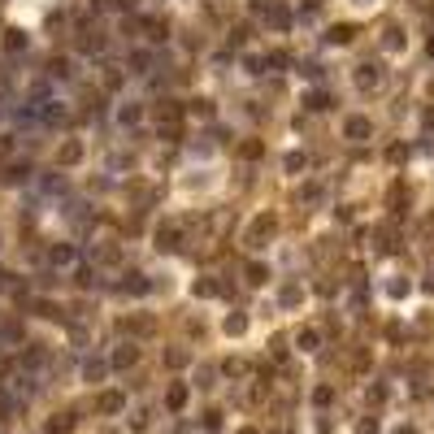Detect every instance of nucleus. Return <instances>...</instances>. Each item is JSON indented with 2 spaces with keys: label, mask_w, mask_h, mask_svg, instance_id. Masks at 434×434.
Wrapping results in <instances>:
<instances>
[{
  "label": "nucleus",
  "mask_w": 434,
  "mask_h": 434,
  "mask_svg": "<svg viewBox=\"0 0 434 434\" xmlns=\"http://www.w3.org/2000/svg\"><path fill=\"white\" fill-rule=\"evenodd\" d=\"M343 135H347L352 143H365L369 135H374V122H369V118H361V114H356V118H347V122H343Z\"/></svg>",
  "instance_id": "1"
},
{
  "label": "nucleus",
  "mask_w": 434,
  "mask_h": 434,
  "mask_svg": "<svg viewBox=\"0 0 434 434\" xmlns=\"http://www.w3.org/2000/svg\"><path fill=\"white\" fill-rule=\"evenodd\" d=\"M382 83V70L374 66V61H365V66H356V87L369 91V87H378Z\"/></svg>",
  "instance_id": "2"
},
{
  "label": "nucleus",
  "mask_w": 434,
  "mask_h": 434,
  "mask_svg": "<svg viewBox=\"0 0 434 434\" xmlns=\"http://www.w3.org/2000/svg\"><path fill=\"white\" fill-rule=\"evenodd\" d=\"M96 408H100V413H109V417H114V413H122V408H126V399H122V391H105L100 399H96Z\"/></svg>",
  "instance_id": "3"
},
{
  "label": "nucleus",
  "mask_w": 434,
  "mask_h": 434,
  "mask_svg": "<svg viewBox=\"0 0 434 434\" xmlns=\"http://www.w3.org/2000/svg\"><path fill=\"white\" fill-rule=\"evenodd\" d=\"M135 361H139V347L135 343H126V347L114 352V369H126V365H135Z\"/></svg>",
  "instance_id": "4"
},
{
  "label": "nucleus",
  "mask_w": 434,
  "mask_h": 434,
  "mask_svg": "<svg viewBox=\"0 0 434 434\" xmlns=\"http://www.w3.org/2000/svg\"><path fill=\"white\" fill-rule=\"evenodd\" d=\"M187 404V387H183V382H174V387L165 391V408H174V413H179Z\"/></svg>",
  "instance_id": "5"
},
{
  "label": "nucleus",
  "mask_w": 434,
  "mask_h": 434,
  "mask_svg": "<svg viewBox=\"0 0 434 434\" xmlns=\"http://www.w3.org/2000/svg\"><path fill=\"white\" fill-rule=\"evenodd\" d=\"M70 430H74V413H57L48 422V434H70Z\"/></svg>",
  "instance_id": "6"
},
{
  "label": "nucleus",
  "mask_w": 434,
  "mask_h": 434,
  "mask_svg": "<svg viewBox=\"0 0 434 434\" xmlns=\"http://www.w3.org/2000/svg\"><path fill=\"white\" fill-rule=\"evenodd\" d=\"M382 44H387L391 53H399V48H404V30H399V26H387V30H382Z\"/></svg>",
  "instance_id": "7"
},
{
  "label": "nucleus",
  "mask_w": 434,
  "mask_h": 434,
  "mask_svg": "<svg viewBox=\"0 0 434 434\" xmlns=\"http://www.w3.org/2000/svg\"><path fill=\"white\" fill-rule=\"evenodd\" d=\"M22 48H26V35H22V30H18V26L5 30V53H22Z\"/></svg>",
  "instance_id": "8"
},
{
  "label": "nucleus",
  "mask_w": 434,
  "mask_h": 434,
  "mask_svg": "<svg viewBox=\"0 0 434 434\" xmlns=\"http://www.w3.org/2000/svg\"><path fill=\"white\" fill-rule=\"evenodd\" d=\"M78 161H83V143H66L61 148V165H78Z\"/></svg>",
  "instance_id": "9"
},
{
  "label": "nucleus",
  "mask_w": 434,
  "mask_h": 434,
  "mask_svg": "<svg viewBox=\"0 0 434 434\" xmlns=\"http://www.w3.org/2000/svg\"><path fill=\"white\" fill-rule=\"evenodd\" d=\"M269 230H274V217H256V221H252V235H248V239L256 244V239H265Z\"/></svg>",
  "instance_id": "10"
},
{
  "label": "nucleus",
  "mask_w": 434,
  "mask_h": 434,
  "mask_svg": "<svg viewBox=\"0 0 434 434\" xmlns=\"http://www.w3.org/2000/svg\"><path fill=\"white\" fill-rule=\"evenodd\" d=\"M221 330H226V334H244V330H248V317H244V313H230Z\"/></svg>",
  "instance_id": "11"
},
{
  "label": "nucleus",
  "mask_w": 434,
  "mask_h": 434,
  "mask_svg": "<svg viewBox=\"0 0 434 434\" xmlns=\"http://www.w3.org/2000/svg\"><path fill=\"white\" fill-rule=\"evenodd\" d=\"M105 369H109L105 361H87V365H83V378H87V382H100V378H105Z\"/></svg>",
  "instance_id": "12"
},
{
  "label": "nucleus",
  "mask_w": 434,
  "mask_h": 434,
  "mask_svg": "<svg viewBox=\"0 0 434 434\" xmlns=\"http://www.w3.org/2000/svg\"><path fill=\"white\" fill-rule=\"evenodd\" d=\"M156 239H161V244H156V248H170V252H174V248H179V226H170V230H161Z\"/></svg>",
  "instance_id": "13"
},
{
  "label": "nucleus",
  "mask_w": 434,
  "mask_h": 434,
  "mask_svg": "<svg viewBox=\"0 0 434 434\" xmlns=\"http://www.w3.org/2000/svg\"><path fill=\"white\" fill-rule=\"evenodd\" d=\"M387 296H391V300H404V296H408V282H404V278H391V282H387Z\"/></svg>",
  "instance_id": "14"
},
{
  "label": "nucleus",
  "mask_w": 434,
  "mask_h": 434,
  "mask_svg": "<svg viewBox=\"0 0 434 434\" xmlns=\"http://www.w3.org/2000/svg\"><path fill=\"white\" fill-rule=\"evenodd\" d=\"M296 343H300L304 352H317V330H300V334H296Z\"/></svg>",
  "instance_id": "15"
},
{
  "label": "nucleus",
  "mask_w": 434,
  "mask_h": 434,
  "mask_svg": "<svg viewBox=\"0 0 434 434\" xmlns=\"http://www.w3.org/2000/svg\"><path fill=\"white\" fill-rule=\"evenodd\" d=\"M352 35H356V30H352V26H334V30H330V44H347Z\"/></svg>",
  "instance_id": "16"
},
{
  "label": "nucleus",
  "mask_w": 434,
  "mask_h": 434,
  "mask_svg": "<svg viewBox=\"0 0 434 434\" xmlns=\"http://www.w3.org/2000/svg\"><path fill=\"white\" fill-rule=\"evenodd\" d=\"M269 22H274V26L282 30L287 22H291V13H287V9H269Z\"/></svg>",
  "instance_id": "17"
},
{
  "label": "nucleus",
  "mask_w": 434,
  "mask_h": 434,
  "mask_svg": "<svg viewBox=\"0 0 434 434\" xmlns=\"http://www.w3.org/2000/svg\"><path fill=\"white\" fill-rule=\"evenodd\" d=\"M53 261L57 265H70L74 261V248H53Z\"/></svg>",
  "instance_id": "18"
},
{
  "label": "nucleus",
  "mask_w": 434,
  "mask_h": 434,
  "mask_svg": "<svg viewBox=\"0 0 434 434\" xmlns=\"http://www.w3.org/2000/svg\"><path fill=\"white\" fill-rule=\"evenodd\" d=\"M330 399H334V391H330V387H317V391H313V404H321V408H326Z\"/></svg>",
  "instance_id": "19"
},
{
  "label": "nucleus",
  "mask_w": 434,
  "mask_h": 434,
  "mask_svg": "<svg viewBox=\"0 0 434 434\" xmlns=\"http://www.w3.org/2000/svg\"><path fill=\"white\" fill-rule=\"evenodd\" d=\"M22 179H30V165H13L9 170V183H22Z\"/></svg>",
  "instance_id": "20"
},
{
  "label": "nucleus",
  "mask_w": 434,
  "mask_h": 434,
  "mask_svg": "<svg viewBox=\"0 0 434 434\" xmlns=\"http://www.w3.org/2000/svg\"><path fill=\"white\" fill-rule=\"evenodd\" d=\"M296 300H300V287L287 282V287H282V304H296Z\"/></svg>",
  "instance_id": "21"
},
{
  "label": "nucleus",
  "mask_w": 434,
  "mask_h": 434,
  "mask_svg": "<svg viewBox=\"0 0 434 434\" xmlns=\"http://www.w3.org/2000/svg\"><path fill=\"white\" fill-rule=\"evenodd\" d=\"M165 365H170V369H183L187 356H183V352H165Z\"/></svg>",
  "instance_id": "22"
},
{
  "label": "nucleus",
  "mask_w": 434,
  "mask_h": 434,
  "mask_svg": "<svg viewBox=\"0 0 434 434\" xmlns=\"http://www.w3.org/2000/svg\"><path fill=\"white\" fill-rule=\"evenodd\" d=\"M356 434H378V422H374V417H365V422L356 426Z\"/></svg>",
  "instance_id": "23"
},
{
  "label": "nucleus",
  "mask_w": 434,
  "mask_h": 434,
  "mask_svg": "<svg viewBox=\"0 0 434 434\" xmlns=\"http://www.w3.org/2000/svg\"><path fill=\"white\" fill-rule=\"evenodd\" d=\"M326 105H330V100H326L321 91H313V96H309V109H326Z\"/></svg>",
  "instance_id": "24"
},
{
  "label": "nucleus",
  "mask_w": 434,
  "mask_h": 434,
  "mask_svg": "<svg viewBox=\"0 0 434 434\" xmlns=\"http://www.w3.org/2000/svg\"><path fill=\"white\" fill-rule=\"evenodd\" d=\"M9 404H13V399H9V391L0 387V413H9Z\"/></svg>",
  "instance_id": "25"
},
{
  "label": "nucleus",
  "mask_w": 434,
  "mask_h": 434,
  "mask_svg": "<svg viewBox=\"0 0 434 434\" xmlns=\"http://www.w3.org/2000/svg\"><path fill=\"white\" fill-rule=\"evenodd\" d=\"M426 122H430V126H434V109H430V114H426Z\"/></svg>",
  "instance_id": "26"
},
{
  "label": "nucleus",
  "mask_w": 434,
  "mask_h": 434,
  "mask_svg": "<svg viewBox=\"0 0 434 434\" xmlns=\"http://www.w3.org/2000/svg\"><path fill=\"white\" fill-rule=\"evenodd\" d=\"M239 434H256V430H239Z\"/></svg>",
  "instance_id": "27"
},
{
  "label": "nucleus",
  "mask_w": 434,
  "mask_h": 434,
  "mask_svg": "<svg viewBox=\"0 0 434 434\" xmlns=\"http://www.w3.org/2000/svg\"><path fill=\"white\" fill-rule=\"evenodd\" d=\"M0 434H5V430H0Z\"/></svg>",
  "instance_id": "28"
}]
</instances>
